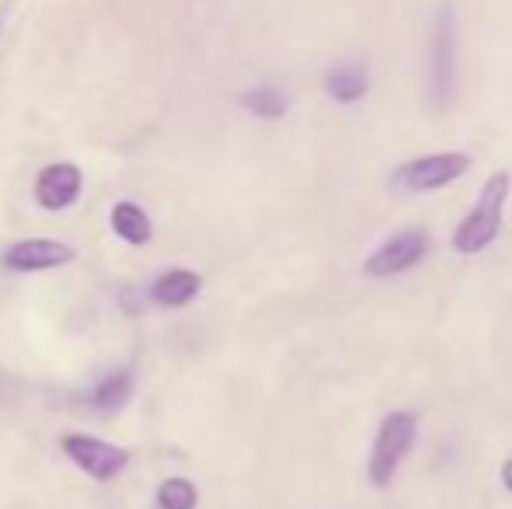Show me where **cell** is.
<instances>
[{"label":"cell","instance_id":"12","mask_svg":"<svg viewBox=\"0 0 512 509\" xmlns=\"http://www.w3.org/2000/svg\"><path fill=\"white\" fill-rule=\"evenodd\" d=\"M129 398H133V374L129 370H115V374L98 381V387L91 391V405L98 412H119Z\"/></svg>","mask_w":512,"mask_h":509},{"label":"cell","instance_id":"8","mask_svg":"<svg viewBox=\"0 0 512 509\" xmlns=\"http://www.w3.org/2000/svg\"><path fill=\"white\" fill-rule=\"evenodd\" d=\"M77 258V252L63 241L53 238H25L14 241L4 252V269L11 272H46V269H60V265H70Z\"/></svg>","mask_w":512,"mask_h":509},{"label":"cell","instance_id":"15","mask_svg":"<svg viewBox=\"0 0 512 509\" xmlns=\"http://www.w3.org/2000/svg\"><path fill=\"white\" fill-rule=\"evenodd\" d=\"M502 485H506V489L512 492V457L506 464H502Z\"/></svg>","mask_w":512,"mask_h":509},{"label":"cell","instance_id":"5","mask_svg":"<svg viewBox=\"0 0 512 509\" xmlns=\"http://www.w3.org/2000/svg\"><path fill=\"white\" fill-rule=\"evenodd\" d=\"M467 168H471V157L460 154V150L415 157V161L401 164V168L394 171V185L405 192H432V189H443V185L457 182V178H464Z\"/></svg>","mask_w":512,"mask_h":509},{"label":"cell","instance_id":"11","mask_svg":"<svg viewBox=\"0 0 512 509\" xmlns=\"http://www.w3.org/2000/svg\"><path fill=\"white\" fill-rule=\"evenodd\" d=\"M324 91H328L338 105H352L370 91V74H366V67H359V63H342V67H335L324 77Z\"/></svg>","mask_w":512,"mask_h":509},{"label":"cell","instance_id":"1","mask_svg":"<svg viewBox=\"0 0 512 509\" xmlns=\"http://www.w3.org/2000/svg\"><path fill=\"white\" fill-rule=\"evenodd\" d=\"M512 192V175L509 171H495L481 189L474 210L453 231V252L460 255H481L502 231V217H506V203Z\"/></svg>","mask_w":512,"mask_h":509},{"label":"cell","instance_id":"6","mask_svg":"<svg viewBox=\"0 0 512 509\" xmlns=\"http://www.w3.org/2000/svg\"><path fill=\"white\" fill-rule=\"evenodd\" d=\"M425 252H429V234L411 227V231L394 234L387 245H380L377 252L363 262V272L373 279H387V276H401L408 272L415 262H422Z\"/></svg>","mask_w":512,"mask_h":509},{"label":"cell","instance_id":"2","mask_svg":"<svg viewBox=\"0 0 512 509\" xmlns=\"http://www.w3.org/2000/svg\"><path fill=\"white\" fill-rule=\"evenodd\" d=\"M425 77H429V105L436 112H446L457 102V21L450 7H443L432 21Z\"/></svg>","mask_w":512,"mask_h":509},{"label":"cell","instance_id":"13","mask_svg":"<svg viewBox=\"0 0 512 509\" xmlns=\"http://www.w3.org/2000/svg\"><path fill=\"white\" fill-rule=\"evenodd\" d=\"M199 506V489L189 478H168L157 485L154 509H196Z\"/></svg>","mask_w":512,"mask_h":509},{"label":"cell","instance_id":"4","mask_svg":"<svg viewBox=\"0 0 512 509\" xmlns=\"http://www.w3.org/2000/svg\"><path fill=\"white\" fill-rule=\"evenodd\" d=\"M63 454L70 457L74 468H81L88 478L95 482H115L122 475V468L129 464V450L126 447H115V443H105L98 436H88V433H70L60 440Z\"/></svg>","mask_w":512,"mask_h":509},{"label":"cell","instance_id":"9","mask_svg":"<svg viewBox=\"0 0 512 509\" xmlns=\"http://www.w3.org/2000/svg\"><path fill=\"white\" fill-rule=\"evenodd\" d=\"M199 290H203V279H199V272L171 269V272H164V276H157L154 283H150V300H154L157 307L178 311V307H189L192 300L199 297Z\"/></svg>","mask_w":512,"mask_h":509},{"label":"cell","instance_id":"7","mask_svg":"<svg viewBox=\"0 0 512 509\" xmlns=\"http://www.w3.org/2000/svg\"><path fill=\"white\" fill-rule=\"evenodd\" d=\"M84 192V175L77 164L70 161H56V164H46L35 178V203L49 213H60V210H70V206L81 199Z\"/></svg>","mask_w":512,"mask_h":509},{"label":"cell","instance_id":"14","mask_svg":"<svg viewBox=\"0 0 512 509\" xmlns=\"http://www.w3.org/2000/svg\"><path fill=\"white\" fill-rule=\"evenodd\" d=\"M241 105L258 119H283L286 116V98L276 88H251L241 95Z\"/></svg>","mask_w":512,"mask_h":509},{"label":"cell","instance_id":"3","mask_svg":"<svg viewBox=\"0 0 512 509\" xmlns=\"http://www.w3.org/2000/svg\"><path fill=\"white\" fill-rule=\"evenodd\" d=\"M418 422L411 412H391L377 429V440L370 450V482L377 489H387L398 475L401 461L408 457V450L415 447Z\"/></svg>","mask_w":512,"mask_h":509},{"label":"cell","instance_id":"10","mask_svg":"<svg viewBox=\"0 0 512 509\" xmlns=\"http://www.w3.org/2000/svg\"><path fill=\"white\" fill-rule=\"evenodd\" d=\"M112 231L115 238H122L126 245L133 248H143L150 245V238H154V224H150V217L143 213L140 203H133V199H122V203L112 206Z\"/></svg>","mask_w":512,"mask_h":509}]
</instances>
